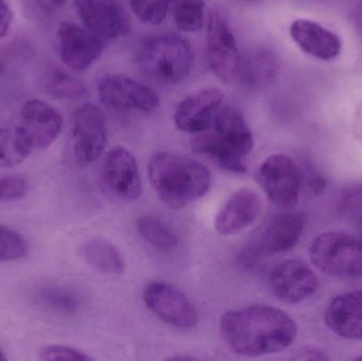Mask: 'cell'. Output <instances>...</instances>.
Listing matches in <instances>:
<instances>
[{"label": "cell", "instance_id": "cell-25", "mask_svg": "<svg viewBox=\"0 0 362 361\" xmlns=\"http://www.w3.org/2000/svg\"><path fill=\"white\" fill-rule=\"evenodd\" d=\"M32 152L31 146L18 127L0 129V167L8 169L21 165Z\"/></svg>", "mask_w": 362, "mask_h": 361}, {"label": "cell", "instance_id": "cell-18", "mask_svg": "<svg viewBox=\"0 0 362 361\" xmlns=\"http://www.w3.org/2000/svg\"><path fill=\"white\" fill-rule=\"evenodd\" d=\"M261 209L259 195L251 189H240L219 210L215 218V228L223 237L236 235L255 222Z\"/></svg>", "mask_w": 362, "mask_h": 361}, {"label": "cell", "instance_id": "cell-28", "mask_svg": "<svg viewBox=\"0 0 362 361\" xmlns=\"http://www.w3.org/2000/svg\"><path fill=\"white\" fill-rule=\"evenodd\" d=\"M174 0H131L132 10L138 19L157 25L167 19Z\"/></svg>", "mask_w": 362, "mask_h": 361}, {"label": "cell", "instance_id": "cell-23", "mask_svg": "<svg viewBox=\"0 0 362 361\" xmlns=\"http://www.w3.org/2000/svg\"><path fill=\"white\" fill-rule=\"evenodd\" d=\"M137 229L142 239L159 251H173L177 247V235L160 218L141 216L137 220Z\"/></svg>", "mask_w": 362, "mask_h": 361}, {"label": "cell", "instance_id": "cell-1", "mask_svg": "<svg viewBox=\"0 0 362 361\" xmlns=\"http://www.w3.org/2000/svg\"><path fill=\"white\" fill-rule=\"evenodd\" d=\"M221 332L230 350L245 357L284 351L298 336L297 324L288 314L262 304L227 312L221 319Z\"/></svg>", "mask_w": 362, "mask_h": 361}, {"label": "cell", "instance_id": "cell-26", "mask_svg": "<svg viewBox=\"0 0 362 361\" xmlns=\"http://www.w3.org/2000/svg\"><path fill=\"white\" fill-rule=\"evenodd\" d=\"M173 18L176 27L187 33H195L204 28L206 4L204 0H175Z\"/></svg>", "mask_w": 362, "mask_h": 361}, {"label": "cell", "instance_id": "cell-11", "mask_svg": "<svg viewBox=\"0 0 362 361\" xmlns=\"http://www.w3.org/2000/svg\"><path fill=\"white\" fill-rule=\"evenodd\" d=\"M98 93L102 103L116 110L152 112L160 106V99L152 88L122 73L102 76Z\"/></svg>", "mask_w": 362, "mask_h": 361}, {"label": "cell", "instance_id": "cell-30", "mask_svg": "<svg viewBox=\"0 0 362 361\" xmlns=\"http://www.w3.org/2000/svg\"><path fill=\"white\" fill-rule=\"evenodd\" d=\"M336 209L342 216L356 215L362 212V180H355L341 189Z\"/></svg>", "mask_w": 362, "mask_h": 361}, {"label": "cell", "instance_id": "cell-21", "mask_svg": "<svg viewBox=\"0 0 362 361\" xmlns=\"http://www.w3.org/2000/svg\"><path fill=\"white\" fill-rule=\"evenodd\" d=\"M280 64L276 54L259 48L240 59L238 76L243 85L250 89H262L272 85L278 78Z\"/></svg>", "mask_w": 362, "mask_h": 361}, {"label": "cell", "instance_id": "cell-3", "mask_svg": "<svg viewBox=\"0 0 362 361\" xmlns=\"http://www.w3.org/2000/svg\"><path fill=\"white\" fill-rule=\"evenodd\" d=\"M255 138L240 110L221 107L210 129L196 134L192 148L217 165L233 173H246L245 158L252 152Z\"/></svg>", "mask_w": 362, "mask_h": 361}, {"label": "cell", "instance_id": "cell-27", "mask_svg": "<svg viewBox=\"0 0 362 361\" xmlns=\"http://www.w3.org/2000/svg\"><path fill=\"white\" fill-rule=\"evenodd\" d=\"M49 93L59 100H78L85 93L82 81L61 69H53L48 78Z\"/></svg>", "mask_w": 362, "mask_h": 361}, {"label": "cell", "instance_id": "cell-32", "mask_svg": "<svg viewBox=\"0 0 362 361\" xmlns=\"http://www.w3.org/2000/svg\"><path fill=\"white\" fill-rule=\"evenodd\" d=\"M27 182L21 176L0 177V201H11L25 196Z\"/></svg>", "mask_w": 362, "mask_h": 361}, {"label": "cell", "instance_id": "cell-24", "mask_svg": "<svg viewBox=\"0 0 362 361\" xmlns=\"http://www.w3.org/2000/svg\"><path fill=\"white\" fill-rule=\"evenodd\" d=\"M36 302L47 311L61 316L76 314L81 307L80 297L70 288L48 286L36 294Z\"/></svg>", "mask_w": 362, "mask_h": 361}, {"label": "cell", "instance_id": "cell-8", "mask_svg": "<svg viewBox=\"0 0 362 361\" xmlns=\"http://www.w3.org/2000/svg\"><path fill=\"white\" fill-rule=\"evenodd\" d=\"M142 298L146 307L165 324L182 330L197 326L199 315L195 305L172 284L148 282L144 286Z\"/></svg>", "mask_w": 362, "mask_h": 361}, {"label": "cell", "instance_id": "cell-16", "mask_svg": "<svg viewBox=\"0 0 362 361\" xmlns=\"http://www.w3.org/2000/svg\"><path fill=\"white\" fill-rule=\"evenodd\" d=\"M223 101L218 88L202 89L181 100L174 112L176 127L185 133L198 134L210 129Z\"/></svg>", "mask_w": 362, "mask_h": 361}, {"label": "cell", "instance_id": "cell-4", "mask_svg": "<svg viewBox=\"0 0 362 361\" xmlns=\"http://www.w3.org/2000/svg\"><path fill=\"white\" fill-rule=\"evenodd\" d=\"M193 63L191 45L177 34L148 38L140 50V67L146 76L161 84H180L191 73Z\"/></svg>", "mask_w": 362, "mask_h": 361}, {"label": "cell", "instance_id": "cell-2", "mask_svg": "<svg viewBox=\"0 0 362 361\" xmlns=\"http://www.w3.org/2000/svg\"><path fill=\"white\" fill-rule=\"evenodd\" d=\"M151 184L160 201L171 209H181L202 199L210 190V171L187 155L159 152L148 163Z\"/></svg>", "mask_w": 362, "mask_h": 361}, {"label": "cell", "instance_id": "cell-22", "mask_svg": "<svg viewBox=\"0 0 362 361\" xmlns=\"http://www.w3.org/2000/svg\"><path fill=\"white\" fill-rule=\"evenodd\" d=\"M81 252L83 259L101 273L120 275L124 271V261L118 248L105 239H90L84 244Z\"/></svg>", "mask_w": 362, "mask_h": 361}, {"label": "cell", "instance_id": "cell-10", "mask_svg": "<svg viewBox=\"0 0 362 361\" xmlns=\"http://www.w3.org/2000/svg\"><path fill=\"white\" fill-rule=\"evenodd\" d=\"M71 134L78 162H95L103 154L107 140L106 118L101 108L91 103L78 106L72 114Z\"/></svg>", "mask_w": 362, "mask_h": 361}, {"label": "cell", "instance_id": "cell-37", "mask_svg": "<svg viewBox=\"0 0 362 361\" xmlns=\"http://www.w3.org/2000/svg\"><path fill=\"white\" fill-rule=\"evenodd\" d=\"M6 360V356H4V352H2V350L0 349V361H4Z\"/></svg>", "mask_w": 362, "mask_h": 361}, {"label": "cell", "instance_id": "cell-12", "mask_svg": "<svg viewBox=\"0 0 362 361\" xmlns=\"http://www.w3.org/2000/svg\"><path fill=\"white\" fill-rule=\"evenodd\" d=\"M268 281L274 296L287 304L308 300L319 288L318 276L301 260H287L276 265Z\"/></svg>", "mask_w": 362, "mask_h": 361}, {"label": "cell", "instance_id": "cell-35", "mask_svg": "<svg viewBox=\"0 0 362 361\" xmlns=\"http://www.w3.org/2000/svg\"><path fill=\"white\" fill-rule=\"evenodd\" d=\"M310 190L313 192L319 194V193L323 192L327 188V182L323 176L315 175L314 177L310 178Z\"/></svg>", "mask_w": 362, "mask_h": 361}, {"label": "cell", "instance_id": "cell-29", "mask_svg": "<svg viewBox=\"0 0 362 361\" xmlns=\"http://www.w3.org/2000/svg\"><path fill=\"white\" fill-rule=\"evenodd\" d=\"M28 245L21 233L0 225V262H12L25 256Z\"/></svg>", "mask_w": 362, "mask_h": 361}, {"label": "cell", "instance_id": "cell-40", "mask_svg": "<svg viewBox=\"0 0 362 361\" xmlns=\"http://www.w3.org/2000/svg\"><path fill=\"white\" fill-rule=\"evenodd\" d=\"M356 360H362V356H361V357H357Z\"/></svg>", "mask_w": 362, "mask_h": 361}, {"label": "cell", "instance_id": "cell-5", "mask_svg": "<svg viewBox=\"0 0 362 361\" xmlns=\"http://www.w3.org/2000/svg\"><path fill=\"white\" fill-rule=\"evenodd\" d=\"M313 265L325 275L362 277V239L341 231L321 233L310 247Z\"/></svg>", "mask_w": 362, "mask_h": 361}, {"label": "cell", "instance_id": "cell-36", "mask_svg": "<svg viewBox=\"0 0 362 361\" xmlns=\"http://www.w3.org/2000/svg\"><path fill=\"white\" fill-rule=\"evenodd\" d=\"M35 1L40 8L50 12V11H54L57 8H61L65 4L66 0H35Z\"/></svg>", "mask_w": 362, "mask_h": 361}, {"label": "cell", "instance_id": "cell-9", "mask_svg": "<svg viewBox=\"0 0 362 361\" xmlns=\"http://www.w3.org/2000/svg\"><path fill=\"white\" fill-rule=\"evenodd\" d=\"M206 57L213 73L228 84L238 76L240 57L235 36L227 19L212 12L206 25Z\"/></svg>", "mask_w": 362, "mask_h": 361}, {"label": "cell", "instance_id": "cell-38", "mask_svg": "<svg viewBox=\"0 0 362 361\" xmlns=\"http://www.w3.org/2000/svg\"><path fill=\"white\" fill-rule=\"evenodd\" d=\"M359 232H361L362 237V220H361V223H359Z\"/></svg>", "mask_w": 362, "mask_h": 361}, {"label": "cell", "instance_id": "cell-17", "mask_svg": "<svg viewBox=\"0 0 362 361\" xmlns=\"http://www.w3.org/2000/svg\"><path fill=\"white\" fill-rule=\"evenodd\" d=\"M103 175L108 189L119 199L134 201L141 196V177L137 161L127 148L116 146L107 153Z\"/></svg>", "mask_w": 362, "mask_h": 361}, {"label": "cell", "instance_id": "cell-39", "mask_svg": "<svg viewBox=\"0 0 362 361\" xmlns=\"http://www.w3.org/2000/svg\"><path fill=\"white\" fill-rule=\"evenodd\" d=\"M243 1L253 2V1H257V0H243Z\"/></svg>", "mask_w": 362, "mask_h": 361}, {"label": "cell", "instance_id": "cell-13", "mask_svg": "<svg viewBox=\"0 0 362 361\" xmlns=\"http://www.w3.org/2000/svg\"><path fill=\"white\" fill-rule=\"evenodd\" d=\"M59 57L66 67L84 71L103 54V40L85 27L65 21L57 29Z\"/></svg>", "mask_w": 362, "mask_h": 361}, {"label": "cell", "instance_id": "cell-20", "mask_svg": "<svg viewBox=\"0 0 362 361\" xmlns=\"http://www.w3.org/2000/svg\"><path fill=\"white\" fill-rule=\"evenodd\" d=\"M291 38L310 57L321 61H332L341 52L339 36L315 21L297 19L291 23Z\"/></svg>", "mask_w": 362, "mask_h": 361}, {"label": "cell", "instance_id": "cell-34", "mask_svg": "<svg viewBox=\"0 0 362 361\" xmlns=\"http://www.w3.org/2000/svg\"><path fill=\"white\" fill-rule=\"evenodd\" d=\"M293 360H329V356L325 355L323 352L319 351L317 349H310V348H305V349L300 350L297 352Z\"/></svg>", "mask_w": 362, "mask_h": 361}, {"label": "cell", "instance_id": "cell-6", "mask_svg": "<svg viewBox=\"0 0 362 361\" xmlns=\"http://www.w3.org/2000/svg\"><path fill=\"white\" fill-rule=\"evenodd\" d=\"M304 227L305 216L300 212L286 211L276 214L267 223L257 239L240 252V263L249 267L262 256L289 251L301 239Z\"/></svg>", "mask_w": 362, "mask_h": 361}, {"label": "cell", "instance_id": "cell-33", "mask_svg": "<svg viewBox=\"0 0 362 361\" xmlns=\"http://www.w3.org/2000/svg\"><path fill=\"white\" fill-rule=\"evenodd\" d=\"M13 17H14V13L8 0H0V40L8 34L12 25Z\"/></svg>", "mask_w": 362, "mask_h": 361}, {"label": "cell", "instance_id": "cell-31", "mask_svg": "<svg viewBox=\"0 0 362 361\" xmlns=\"http://www.w3.org/2000/svg\"><path fill=\"white\" fill-rule=\"evenodd\" d=\"M40 358L42 360H93V358L85 354L84 352L74 349V348L66 347V345L47 347L46 349L40 352Z\"/></svg>", "mask_w": 362, "mask_h": 361}, {"label": "cell", "instance_id": "cell-19", "mask_svg": "<svg viewBox=\"0 0 362 361\" xmlns=\"http://www.w3.org/2000/svg\"><path fill=\"white\" fill-rule=\"evenodd\" d=\"M325 322L341 338L362 341V290L333 299L325 312Z\"/></svg>", "mask_w": 362, "mask_h": 361}, {"label": "cell", "instance_id": "cell-15", "mask_svg": "<svg viewBox=\"0 0 362 361\" xmlns=\"http://www.w3.org/2000/svg\"><path fill=\"white\" fill-rule=\"evenodd\" d=\"M83 25L99 37L118 40L131 32L124 8L114 0H74Z\"/></svg>", "mask_w": 362, "mask_h": 361}, {"label": "cell", "instance_id": "cell-14", "mask_svg": "<svg viewBox=\"0 0 362 361\" xmlns=\"http://www.w3.org/2000/svg\"><path fill=\"white\" fill-rule=\"evenodd\" d=\"M19 131L33 150L49 148L61 134L64 120L57 108L47 102L30 99L21 108Z\"/></svg>", "mask_w": 362, "mask_h": 361}, {"label": "cell", "instance_id": "cell-7", "mask_svg": "<svg viewBox=\"0 0 362 361\" xmlns=\"http://www.w3.org/2000/svg\"><path fill=\"white\" fill-rule=\"evenodd\" d=\"M255 176L269 201L278 207L291 208L299 201L304 175L291 157L284 154L267 157Z\"/></svg>", "mask_w": 362, "mask_h": 361}]
</instances>
